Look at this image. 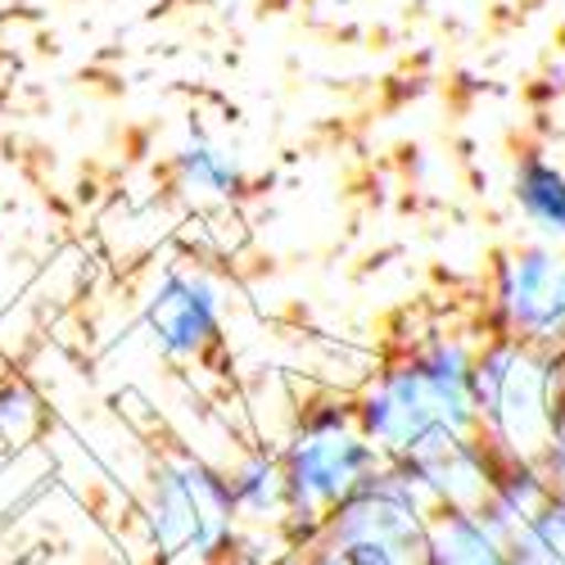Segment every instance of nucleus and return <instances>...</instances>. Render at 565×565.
Here are the masks:
<instances>
[{
    "instance_id": "f03ea898",
    "label": "nucleus",
    "mask_w": 565,
    "mask_h": 565,
    "mask_svg": "<svg viewBox=\"0 0 565 565\" xmlns=\"http://www.w3.org/2000/svg\"><path fill=\"white\" fill-rule=\"evenodd\" d=\"M561 407L556 353L489 335L476 349V416L480 439L502 461H543Z\"/></svg>"
},
{
    "instance_id": "9d476101",
    "label": "nucleus",
    "mask_w": 565,
    "mask_h": 565,
    "mask_svg": "<svg viewBox=\"0 0 565 565\" xmlns=\"http://www.w3.org/2000/svg\"><path fill=\"white\" fill-rule=\"evenodd\" d=\"M416 565H507V543L480 511H430Z\"/></svg>"
},
{
    "instance_id": "f257e3e1",
    "label": "nucleus",
    "mask_w": 565,
    "mask_h": 565,
    "mask_svg": "<svg viewBox=\"0 0 565 565\" xmlns=\"http://www.w3.org/2000/svg\"><path fill=\"white\" fill-rule=\"evenodd\" d=\"M280 457V476H286V534L290 547L317 543L321 525L371 480L385 470V457L371 448V439L358 426V407L349 398H312L295 435L286 439Z\"/></svg>"
},
{
    "instance_id": "2eb2a0df",
    "label": "nucleus",
    "mask_w": 565,
    "mask_h": 565,
    "mask_svg": "<svg viewBox=\"0 0 565 565\" xmlns=\"http://www.w3.org/2000/svg\"><path fill=\"white\" fill-rule=\"evenodd\" d=\"M41 426V403L23 381H0V439L23 444Z\"/></svg>"
},
{
    "instance_id": "9b49d317",
    "label": "nucleus",
    "mask_w": 565,
    "mask_h": 565,
    "mask_svg": "<svg viewBox=\"0 0 565 565\" xmlns=\"http://www.w3.org/2000/svg\"><path fill=\"white\" fill-rule=\"evenodd\" d=\"M515 209L530 217L534 231L547 241H565V163L547 150H525L511 168Z\"/></svg>"
},
{
    "instance_id": "20e7f679",
    "label": "nucleus",
    "mask_w": 565,
    "mask_h": 565,
    "mask_svg": "<svg viewBox=\"0 0 565 565\" xmlns=\"http://www.w3.org/2000/svg\"><path fill=\"white\" fill-rule=\"evenodd\" d=\"M493 335L565 353V249L521 245L493 263L489 286Z\"/></svg>"
},
{
    "instance_id": "7ed1b4c3",
    "label": "nucleus",
    "mask_w": 565,
    "mask_h": 565,
    "mask_svg": "<svg viewBox=\"0 0 565 565\" xmlns=\"http://www.w3.org/2000/svg\"><path fill=\"white\" fill-rule=\"evenodd\" d=\"M146 515L163 565H222L241 543L226 470L195 452H163L154 461Z\"/></svg>"
},
{
    "instance_id": "dca6fc26",
    "label": "nucleus",
    "mask_w": 565,
    "mask_h": 565,
    "mask_svg": "<svg viewBox=\"0 0 565 565\" xmlns=\"http://www.w3.org/2000/svg\"><path fill=\"white\" fill-rule=\"evenodd\" d=\"M543 470L552 476L556 489H565V394H561V407H556V426H552V444L543 452Z\"/></svg>"
},
{
    "instance_id": "ddd939ff",
    "label": "nucleus",
    "mask_w": 565,
    "mask_h": 565,
    "mask_svg": "<svg viewBox=\"0 0 565 565\" xmlns=\"http://www.w3.org/2000/svg\"><path fill=\"white\" fill-rule=\"evenodd\" d=\"M172 177H177V191L195 204H231L245 191L241 159L226 146H213V140H191V146L177 154Z\"/></svg>"
},
{
    "instance_id": "39448f33",
    "label": "nucleus",
    "mask_w": 565,
    "mask_h": 565,
    "mask_svg": "<svg viewBox=\"0 0 565 565\" xmlns=\"http://www.w3.org/2000/svg\"><path fill=\"white\" fill-rule=\"evenodd\" d=\"M498 466L502 457L480 435L439 430L390 470L420 498L426 511H480L498 480Z\"/></svg>"
},
{
    "instance_id": "4468645a",
    "label": "nucleus",
    "mask_w": 565,
    "mask_h": 565,
    "mask_svg": "<svg viewBox=\"0 0 565 565\" xmlns=\"http://www.w3.org/2000/svg\"><path fill=\"white\" fill-rule=\"evenodd\" d=\"M507 565H565V489H556L534 521L507 539Z\"/></svg>"
},
{
    "instance_id": "f3484780",
    "label": "nucleus",
    "mask_w": 565,
    "mask_h": 565,
    "mask_svg": "<svg viewBox=\"0 0 565 565\" xmlns=\"http://www.w3.org/2000/svg\"><path fill=\"white\" fill-rule=\"evenodd\" d=\"M556 362H561V394H565V353H556Z\"/></svg>"
},
{
    "instance_id": "f8f14e48",
    "label": "nucleus",
    "mask_w": 565,
    "mask_h": 565,
    "mask_svg": "<svg viewBox=\"0 0 565 565\" xmlns=\"http://www.w3.org/2000/svg\"><path fill=\"white\" fill-rule=\"evenodd\" d=\"M226 484H231L235 515H241V521L286 530L290 498H286V476H280V457L276 452L245 457L235 470H226Z\"/></svg>"
},
{
    "instance_id": "423d86ee",
    "label": "nucleus",
    "mask_w": 565,
    "mask_h": 565,
    "mask_svg": "<svg viewBox=\"0 0 565 565\" xmlns=\"http://www.w3.org/2000/svg\"><path fill=\"white\" fill-rule=\"evenodd\" d=\"M426 521H430V511L420 507V498L385 466L381 476H371L331 515V521L321 525L317 543H326V547L366 543V547H385V552H394V556H403V561L416 565L420 539H426Z\"/></svg>"
},
{
    "instance_id": "1a4fd4ad",
    "label": "nucleus",
    "mask_w": 565,
    "mask_h": 565,
    "mask_svg": "<svg viewBox=\"0 0 565 565\" xmlns=\"http://www.w3.org/2000/svg\"><path fill=\"white\" fill-rule=\"evenodd\" d=\"M412 366L420 371L444 430L452 435H480L476 416V344H466L461 335H430L407 349Z\"/></svg>"
},
{
    "instance_id": "0eeeda50",
    "label": "nucleus",
    "mask_w": 565,
    "mask_h": 565,
    "mask_svg": "<svg viewBox=\"0 0 565 565\" xmlns=\"http://www.w3.org/2000/svg\"><path fill=\"white\" fill-rule=\"evenodd\" d=\"M358 407V426L371 439V448L385 457V466L403 461L407 452H416L430 435L444 430L439 407L420 381V371L412 366L407 353H398L385 371H375V381L366 385L362 398H353Z\"/></svg>"
},
{
    "instance_id": "6e6552de",
    "label": "nucleus",
    "mask_w": 565,
    "mask_h": 565,
    "mask_svg": "<svg viewBox=\"0 0 565 565\" xmlns=\"http://www.w3.org/2000/svg\"><path fill=\"white\" fill-rule=\"evenodd\" d=\"M146 331L168 362H204L222 344V295L204 271H168L146 299Z\"/></svg>"
}]
</instances>
